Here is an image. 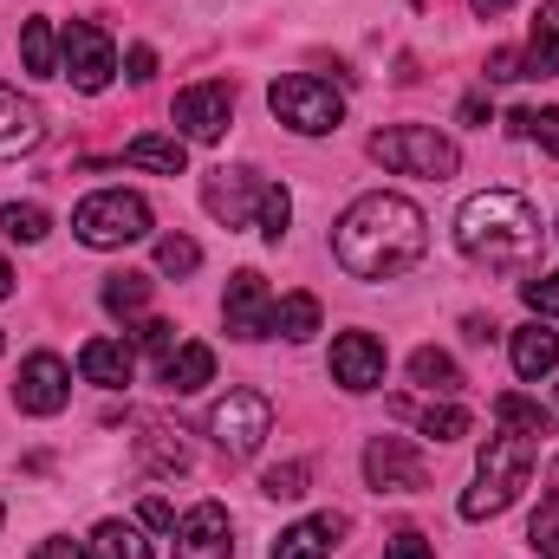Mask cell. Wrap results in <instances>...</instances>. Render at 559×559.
<instances>
[{"mask_svg": "<svg viewBox=\"0 0 559 559\" xmlns=\"http://www.w3.org/2000/svg\"><path fill=\"white\" fill-rule=\"evenodd\" d=\"M534 462H540V436H521V429H495L481 462H475V488L462 495V521H495L521 501V488L534 481Z\"/></svg>", "mask_w": 559, "mask_h": 559, "instance_id": "cell-3", "label": "cell"}, {"mask_svg": "<svg viewBox=\"0 0 559 559\" xmlns=\"http://www.w3.org/2000/svg\"><path fill=\"white\" fill-rule=\"evenodd\" d=\"M508 79H521V52H488V85H508Z\"/></svg>", "mask_w": 559, "mask_h": 559, "instance_id": "cell-43", "label": "cell"}, {"mask_svg": "<svg viewBox=\"0 0 559 559\" xmlns=\"http://www.w3.org/2000/svg\"><path fill=\"white\" fill-rule=\"evenodd\" d=\"M332 254L352 280H397L429 254V222L411 195H358L332 228Z\"/></svg>", "mask_w": 559, "mask_h": 559, "instance_id": "cell-1", "label": "cell"}, {"mask_svg": "<svg viewBox=\"0 0 559 559\" xmlns=\"http://www.w3.org/2000/svg\"><path fill=\"white\" fill-rule=\"evenodd\" d=\"M338 534H345V514H306L274 540V559H332Z\"/></svg>", "mask_w": 559, "mask_h": 559, "instance_id": "cell-18", "label": "cell"}, {"mask_svg": "<svg viewBox=\"0 0 559 559\" xmlns=\"http://www.w3.org/2000/svg\"><path fill=\"white\" fill-rule=\"evenodd\" d=\"M46 143V118L33 98H20L13 85H0V156H33Z\"/></svg>", "mask_w": 559, "mask_h": 559, "instance_id": "cell-17", "label": "cell"}, {"mask_svg": "<svg viewBox=\"0 0 559 559\" xmlns=\"http://www.w3.org/2000/svg\"><path fill=\"white\" fill-rule=\"evenodd\" d=\"M143 455H150V468H163V475H182V468H189L182 429H163V423H143Z\"/></svg>", "mask_w": 559, "mask_h": 559, "instance_id": "cell-28", "label": "cell"}, {"mask_svg": "<svg viewBox=\"0 0 559 559\" xmlns=\"http://www.w3.org/2000/svg\"><path fill=\"white\" fill-rule=\"evenodd\" d=\"M209 436H215V449H222L228 462H248V455H261V442L274 436V404H267L261 391H228V397H215V411H209Z\"/></svg>", "mask_w": 559, "mask_h": 559, "instance_id": "cell-7", "label": "cell"}, {"mask_svg": "<svg viewBox=\"0 0 559 559\" xmlns=\"http://www.w3.org/2000/svg\"><path fill=\"white\" fill-rule=\"evenodd\" d=\"M417 429H423V436H436V442H462L475 423H468V411H462V404H429V411L417 417Z\"/></svg>", "mask_w": 559, "mask_h": 559, "instance_id": "cell-33", "label": "cell"}, {"mask_svg": "<svg viewBox=\"0 0 559 559\" xmlns=\"http://www.w3.org/2000/svg\"><path fill=\"white\" fill-rule=\"evenodd\" d=\"M150 202L131 195V189H98L72 209V235L85 248H131V241H150Z\"/></svg>", "mask_w": 559, "mask_h": 559, "instance_id": "cell-5", "label": "cell"}, {"mask_svg": "<svg viewBox=\"0 0 559 559\" xmlns=\"http://www.w3.org/2000/svg\"><path fill=\"white\" fill-rule=\"evenodd\" d=\"M411 378H417L423 391H442V397H455V391H462V365H455L449 352H436V345L411 352Z\"/></svg>", "mask_w": 559, "mask_h": 559, "instance_id": "cell-26", "label": "cell"}, {"mask_svg": "<svg viewBox=\"0 0 559 559\" xmlns=\"http://www.w3.org/2000/svg\"><path fill=\"white\" fill-rule=\"evenodd\" d=\"M202 384H215V352H209V345H176V352L163 358V391L195 397Z\"/></svg>", "mask_w": 559, "mask_h": 559, "instance_id": "cell-22", "label": "cell"}, {"mask_svg": "<svg viewBox=\"0 0 559 559\" xmlns=\"http://www.w3.org/2000/svg\"><path fill=\"white\" fill-rule=\"evenodd\" d=\"M455 118H462V124H488V98H481V92H468V98H462V111H455Z\"/></svg>", "mask_w": 559, "mask_h": 559, "instance_id": "cell-44", "label": "cell"}, {"mask_svg": "<svg viewBox=\"0 0 559 559\" xmlns=\"http://www.w3.org/2000/svg\"><path fill=\"white\" fill-rule=\"evenodd\" d=\"M0 521H7V508H0Z\"/></svg>", "mask_w": 559, "mask_h": 559, "instance_id": "cell-48", "label": "cell"}, {"mask_svg": "<svg viewBox=\"0 0 559 559\" xmlns=\"http://www.w3.org/2000/svg\"><path fill=\"white\" fill-rule=\"evenodd\" d=\"M138 345L156 358V365H163V358L176 352V325H169V319H143V325H138Z\"/></svg>", "mask_w": 559, "mask_h": 559, "instance_id": "cell-39", "label": "cell"}, {"mask_svg": "<svg viewBox=\"0 0 559 559\" xmlns=\"http://www.w3.org/2000/svg\"><path fill=\"white\" fill-rule=\"evenodd\" d=\"M521 79H559V0H547L527 26V52H521Z\"/></svg>", "mask_w": 559, "mask_h": 559, "instance_id": "cell-20", "label": "cell"}, {"mask_svg": "<svg viewBox=\"0 0 559 559\" xmlns=\"http://www.w3.org/2000/svg\"><path fill=\"white\" fill-rule=\"evenodd\" d=\"M138 514H143V527H156V534H176V508H169L163 495H150Z\"/></svg>", "mask_w": 559, "mask_h": 559, "instance_id": "cell-42", "label": "cell"}, {"mask_svg": "<svg viewBox=\"0 0 559 559\" xmlns=\"http://www.w3.org/2000/svg\"><path fill=\"white\" fill-rule=\"evenodd\" d=\"M365 150H371V163H384L391 176H423V182H442V176L462 169L455 138H442L436 124H391V131H378Z\"/></svg>", "mask_w": 559, "mask_h": 559, "instance_id": "cell-4", "label": "cell"}, {"mask_svg": "<svg viewBox=\"0 0 559 559\" xmlns=\"http://www.w3.org/2000/svg\"><path fill=\"white\" fill-rule=\"evenodd\" d=\"M176 559H235V527L222 501H195L176 521Z\"/></svg>", "mask_w": 559, "mask_h": 559, "instance_id": "cell-15", "label": "cell"}, {"mask_svg": "<svg viewBox=\"0 0 559 559\" xmlns=\"http://www.w3.org/2000/svg\"><path fill=\"white\" fill-rule=\"evenodd\" d=\"M495 423L501 429H521V436H554V411L534 404V397H521V391H501L495 397Z\"/></svg>", "mask_w": 559, "mask_h": 559, "instance_id": "cell-24", "label": "cell"}, {"mask_svg": "<svg viewBox=\"0 0 559 559\" xmlns=\"http://www.w3.org/2000/svg\"><path fill=\"white\" fill-rule=\"evenodd\" d=\"M508 358H514V378H527V384L554 378L559 371V332H547L540 319L521 325V332H508Z\"/></svg>", "mask_w": 559, "mask_h": 559, "instance_id": "cell-19", "label": "cell"}, {"mask_svg": "<svg viewBox=\"0 0 559 559\" xmlns=\"http://www.w3.org/2000/svg\"><path fill=\"white\" fill-rule=\"evenodd\" d=\"M274 332L293 338V345H306V338L319 332V299H312V293H286V299H274Z\"/></svg>", "mask_w": 559, "mask_h": 559, "instance_id": "cell-25", "label": "cell"}, {"mask_svg": "<svg viewBox=\"0 0 559 559\" xmlns=\"http://www.w3.org/2000/svg\"><path fill=\"white\" fill-rule=\"evenodd\" d=\"M286 222H293V195L274 182V189H267V202H261V222H254V228H261L267 241H280V235H286Z\"/></svg>", "mask_w": 559, "mask_h": 559, "instance_id": "cell-36", "label": "cell"}, {"mask_svg": "<svg viewBox=\"0 0 559 559\" xmlns=\"http://www.w3.org/2000/svg\"><path fill=\"white\" fill-rule=\"evenodd\" d=\"M169 118H176V138L182 143H222L228 138V124H235V85H222V79L182 85Z\"/></svg>", "mask_w": 559, "mask_h": 559, "instance_id": "cell-10", "label": "cell"}, {"mask_svg": "<svg viewBox=\"0 0 559 559\" xmlns=\"http://www.w3.org/2000/svg\"><path fill=\"white\" fill-rule=\"evenodd\" d=\"M332 384L365 397V391H384V338L371 332H338L332 338Z\"/></svg>", "mask_w": 559, "mask_h": 559, "instance_id": "cell-13", "label": "cell"}, {"mask_svg": "<svg viewBox=\"0 0 559 559\" xmlns=\"http://www.w3.org/2000/svg\"><path fill=\"white\" fill-rule=\"evenodd\" d=\"M267 105H274L280 124L299 131V138H325V131L345 124L338 85H325V79H312V72H286V79H274V85H267Z\"/></svg>", "mask_w": 559, "mask_h": 559, "instance_id": "cell-6", "label": "cell"}, {"mask_svg": "<svg viewBox=\"0 0 559 559\" xmlns=\"http://www.w3.org/2000/svg\"><path fill=\"white\" fill-rule=\"evenodd\" d=\"M0 228H7V241H26V248H33V241L52 235V215H46L39 202H7V209H0Z\"/></svg>", "mask_w": 559, "mask_h": 559, "instance_id": "cell-29", "label": "cell"}, {"mask_svg": "<svg viewBox=\"0 0 559 559\" xmlns=\"http://www.w3.org/2000/svg\"><path fill=\"white\" fill-rule=\"evenodd\" d=\"M195 267H202V248H195L189 235H163V241H156V274L182 280V274H195Z\"/></svg>", "mask_w": 559, "mask_h": 559, "instance_id": "cell-32", "label": "cell"}, {"mask_svg": "<svg viewBox=\"0 0 559 559\" xmlns=\"http://www.w3.org/2000/svg\"><path fill=\"white\" fill-rule=\"evenodd\" d=\"M365 481L378 495H423L429 488V462L411 436H371L365 449Z\"/></svg>", "mask_w": 559, "mask_h": 559, "instance_id": "cell-11", "label": "cell"}, {"mask_svg": "<svg viewBox=\"0 0 559 559\" xmlns=\"http://www.w3.org/2000/svg\"><path fill=\"white\" fill-rule=\"evenodd\" d=\"M306 481H312V468H306V462H280V468L261 475V488H267L274 501H299V495H306Z\"/></svg>", "mask_w": 559, "mask_h": 559, "instance_id": "cell-35", "label": "cell"}, {"mask_svg": "<svg viewBox=\"0 0 559 559\" xmlns=\"http://www.w3.org/2000/svg\"><path fill=\"white\" fill-rule=\"evenodd\" d=\"M0 299H13V267L0 261Z\"/></svg>", "mask_w": 559, "mask_h": 559, "instance_id": "cell-46", "label": "cell"}, {"mask_svg": "<svg viewBox=\"0 0 559 559\" xmlns=\"http://www.w3.org/2000/svg\"><path fill=\"white\" fill-rule=\"evenodd\" d=\"M59 79H72L79 92H105V85L118 79V46H111V33L92 26V20H72V26L59 33Z\"/></svg>", "mask_w": 559, "mask_h": 559, "instance_id": "cell-8", "label": "cell"}, {"mask_svg": "<svg viewBox=\"0 0 559 559\" xmlns=\"http://www.w3.org/2000/svg\"><path fill=\"white\" fill-rule=\"evenodd\" d=\"M124 163L150 169V176H182L189 169V143L176 138V131H143V138L124 143Z\"/></svg>", "mask_w": 559, "mask_h": 559, "instance_id": "cell-21", "label": "cell"}, {"mask_svg": "<svg viewBox=\"0 0 559 559\" xmlns=\"http://www.w3.org/2000/svg\"><path fill=\"white\" fill-rule=\"evenodd\" d=\"M20 59H26L33 79H59V33H52V20H26L20 26Z\"/></svg>", "mask_w": 559, "mask_h": 559, "instance_id": "cell-23", "label": "cell"}, {"mask_svg": "<svg viewBox=\"0 0 559 559\" xmlns=\"http://www.w3.org/2000/svg\"><path fill=\"white\" fill-rule=\"evenodd\" d=\"M33 559H92V540H66V534H52V540H39Z\"/></svg>", "mask_w": 559, "mask_h": 559, "instance_id": "cell-40", "label": "cell"}, {"mask_svg": "<svg viewBox=\"0 0 559 559\" xmlns=\"http://www.w3.org/2000/svg\"><path fill=\"white\" fill-rule=\"evenodd\" d=\"M468 7H475V13H481V20H495V13H508V7H514V0H468Z\"/></svg>", "mask_w": 559, "mask_h": 559, "instance_id": "cell-45", "label": "cell"}, {"mask_svg": "<svg viewBox=\"0 0 559 559\" xmlns=\"http://www.w3.org/2000/svg\"><path fill=\"white\" fill-rule=\"evenodd\" d=\"M92 559H150V540L131 521H98L92 527Z\"/></svg>", "mask_w": 559, "mask_h": 559, "instance_id": "cell-27", "label": "cell"}, {"mask_svg": "<svg viewBox=\"0 0 559 559\" xmlns=\"http://www.w3.org/2000/svg\"><path fill=\"white\" fill-rule=\"evenodd\" d=\"M527 547H534V559H559V488L540 495V514L527 527Z\"/></svg>", "mask_w": 559, "mask_h": 559, "instance_id": "cell-31", "label": "cell"}, {"mask_svg": "<svg viewBox=\"0 0 559 559\" xmlns=\"http://www.w3.org/2000/svg\"><path fill=\"white\" fill-rule=\"evenodd\" d=\"M384 559H436V540H429L423 527H397V534L384 540Z\"/></svg>", "mask_w": 559, "mask_h": 559, "instance_id": "cell-37", "label": "cell"}, {"mask_svg": "<svg viewBox=\"0 0 559 559\" xmlns=\"http://www.w3.org/2000/svg\"><path fill=\"white\" fill-rule=\"evenodd\" d=\"M0 352H7V338H0Z\"/></svg>", "mask_w": 559, "mask_h": 559, "instance_id": "cell-47", "label": "cell"}, {"mask_svg": "<svg viewBox=\"0 0 559 559\" xmlns=\"http://www.w3.org/2000/svg\"><path fill=\"white\" fill-rule=\"evenodd\" d=\"M143 306H150V274H111L105 280V312L138 319Z\"/></svg>", "mask_w": 559, "mask_h": 559, "instance_id": "cell-30", "label": "cell"}, {"mask_svg": "<svg viewBox=\"0 0 559 559\" xmlns=\"http://www.w3.org/2000/svg\"><path fill=\"white\" fill-rule=\"evenodd\" d=\"M508 124H514V138H534L547 156H559V105H547V111H514Z\"/></svg>", "mask_w": 559, "mask_h": 559, "instance_id": "cell-34", "label": "cell"}, {"mask_svg": "<svg viewBox=\"0 0 559 559\" xmlns=\"http://www.w3.org/2000/svg\"><path fill=\"white\" fill-rule=\"evenodd\" d=\"M540 241H547V228H540L534 202L514 195V189H481V195H468L462 215H455V248H462L475 267H488V274H521V267H534V261H540Z\"/></svg>", "mask_w": 559, "mask_h": 559, "instance_id": "cell-2", "label": "cell"}, {"mask_svg": "<svg viewBox=\"0 0 559 559\" xmlns=\"http://www.w3.org/2000/svg\"><path fill=\"white\" fill-rule=\"evenodd\" d=\"M79 378L98 384V391H124L138 378V352L124 338H85L79 345Z\"/></svg>", "mask_w": 559, "mask_h": 559, "instance_id": "cell-16", "label": "cell"}, {"mask_svg": "<svg viewBox=\"0 0 559 559\" xmlns=\"http://www.w3.org/2000/svg\"><path fill=\"white\" fill-rule=\"evenodd\" d=\"M267 189H274V182H267L261 169H248V163H235V169H209V176H202V209H209L222 228H254Z\"/></svg>", "mask_w": 559, "mask_h": 559, "instance_id": "cell-9", "label": "cell"}, {"mask_svg": "<svg viewBox=\"0 0 559 559\" xmlns=\"http://www.w3.org/2000/svg\"><path fill=\"white\" fill-rule=\"evenodd\" d=\"M124 79H131V85H150V79H156V52H150V46H131V52H124Z\"/></svg>", "mask_w": 559, "mask_h": 559, "instance_id": "cell-41", "label": "cell"}, {"mask_svg": "<svg viewBox=\"0 0 559 559\" xmlns=\"http://www.w3.org/2000/svg\"><path fill=\"white\" fill-rule=\"evenodd\" d=\"M222 319H228V338H248V345L274 332V293H267V280L254 274V267H241V274L228 280Z\"/></svg>", "mask_w": 559, "mask_h": 559, "instance_id": "cell-14", "label": "cell"}, {"mask_svg": "<svg viewBox=\"0 0 559 559\" xmlns=\"http://www.w3.org/2000/svg\"><path fill=\"white\" fill-rule=\"evenodd\" d=\"M72 404V371H66V358L59 352H33L26 365H20V378H13V411H26V417H59Z\"/></svg>", "mask_w": 559, "mask_h": 559, "instance_id": "cell-12", "label": "cell"}, {"mask_svg": "<svg viewBox=\"0 0 559 559\" xmlns=\"http://www.w3.org/2000/svg\"><path fill=\"white\" fill-rule=\"evenodd\" d=\"M521 299L540 312V319H559V274H540V280H521Z\"/></svg>", "mask_w": 559, "mask_h": 559, "instance_id": "cell-38", "label": "cell"}]
</instances>
